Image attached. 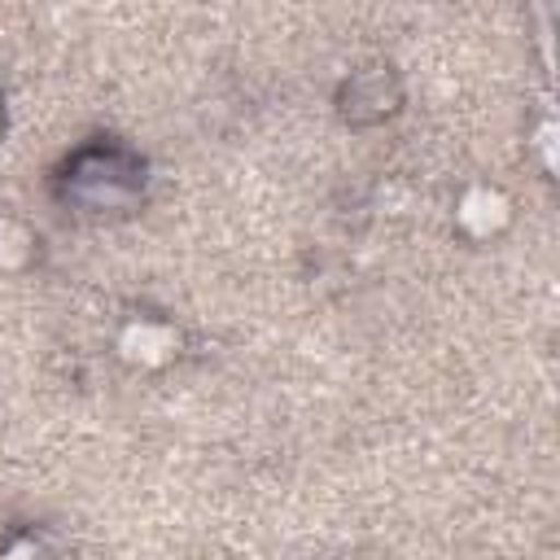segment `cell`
Here are the masks:
<instances>
[{"mask_svg":"<svg viewBox=\"0 0 560 560\" xmlns=\"http://www.w3.org/2000/svg\"><path fill=\"white\" fill-rule=\"evenodd\" d=\"M31 232L22 228V223H13V219H0V271H13V267H22L26 258H31Z\"/></svg>","mask_w":560,"mask_h":560,"instance_id":"obj_3","label":"cell"},{"mask_svg":"<svg viewBox=\"0 0 560 560\" xmlns=\"http://www.w3.org/2000/svg\"><path fill=\"white\" fill-rule=\"evenodd\" d=\"M508 219H512V201H508V192L494 188V184H472V188H464L459 201H455V223H459L468 236H494V232L508 228Z\"/></svg>","mask_w":560,"mask_h":560,"instance_id":"obj_1","label":"cell"},{"mask_svg":"<svg viewBox=\"0 0 560 560\" xmlns=\"http://www.w3.org/2000/svg\"><path fill=\"white\" fill-rule=\"evenodd\" d=\"M175 346H179V332L162 319H131L122 332H118V354L136 368H162L175 359Z\"/></svg>","mask_w":560,"mask_h":560,"instance_id":"obj_2","label":"cell"}]
</instances>
